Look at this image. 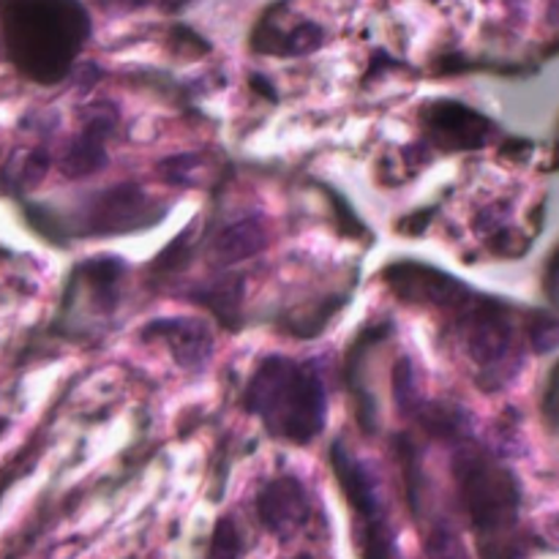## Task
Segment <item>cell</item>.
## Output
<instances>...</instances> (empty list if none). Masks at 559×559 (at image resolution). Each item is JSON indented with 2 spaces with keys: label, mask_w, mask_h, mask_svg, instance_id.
<instances>
[{
  "label": "cell",
  "mask_w": 559,
  "mask_h": 559,
  "mask_svg": "<svg viewBox=\"0 0 559 559\" xmlns=\"http://www.w3.org/2000/svg\"><path fill=\"white\" fill-rule=\"evenodd\" d=\"M93 33L82 0H0V38L11 66L36 85H58Z\"/></svg>",
  "instance_id": "cell-1"
},
{
  "label": "cell",
  "mask_w": 559,
  "mask_h": 559,
  "mask_svg": "<svg viewBox=\"0 0 559 559\" xmlns=\"http://www.w3.org/2000/svg\"><path fill=\"white\" fill-rule=\"evenodd\" d=\"M459 500L484 559H522V489L511 469L473 440L459 442L453 459Z\"/></svg>",
  "instance_id": "cell-2"
},
{
  "label": "cell",
  "mask_w": 559,
  "mask_h": 559,
  "mask_svg": "<svg viewBox=\"0 0 559 559\" xmlns=\"http://www.w3.org/2000/svg\"><path fill=\"white\" fill-rule=\"evenodd\" d=\"M246 409L267 431L293 445H309L328 420V393L314 364L289 358H265L246 388Z\"/></svg>",
  "instance_id": "cell-3"
},
{
  "label": "cell",
  "mask_w": 559,
  "mask_h": 559,
  "mask_svg": "<svg viewBox=\"0 0 559 559\" xmlns=\"http://www.w3.org/2000/svg\"><path fill=\"white\" fill-rule=\"evenodd\" d=\"M453 320L469 364L478 369L480 385L495 391L516 374L522 366V342L511 304L473 293L453 311Z\"/></svg>",
  "instance_id": "cell-4"
},
{
  "label": "cell",
  "mask_w": 559,
  "mask_h": 559,
  "mask_svg": "<svg viewBox=\"0 0 559 559\" xmlns=\"http://www.w3.org/2000/svg\"><path fill=\"white\" fill-rule=\"evenodd\" d=\"M333 473H336L338 486L347 495L358 524L364 527V559H402L399 551L396 533L385 513V500H382L380 484L369 464L355 459L342 440L333 442L331 448Z\"/></svg>",
  "instance_id": "cell-5"
},
{
  "label": "cell",
  "mask_w": 559,
  "mask_h": 559,
  "mask_svg": "<svg viewBox=\"0 0 559 559\" xmlns=\"http://www.w3.org/2000/svg\"><path fill=\"white\" fill-rule=\"evenodd\" d=\"M420 126H424L429 145L445 153L478 151V147L489 145L497 129L495 120L456 98H435V102L424 104Z\"/></svg>",
  "instance_id": "cell-6"
},
{
  "label": "cell",
  "mask_w": 559,
  "mask_h": 559,
  "mask_svg": "<svg viewBox=\"0 0 559 559\" xmlns=\"http://www.w3.org/2000/svg\"><path fill=\"white\" fill-rule=\"evenodd\" d=\"M164 205L153 202L140 186L120 183L98 191L85 207V235H126L162 222Z\"/></svg>",
  "instance_id": "cell-7"
},
{
  "label": "cell",
  "mask_w": 559,
  "mask_h": 559,
  "mask_svg": "<svg viewBox=\"0 0 559 559\" xmlns=\"http://www.w3.org/2000/svg\"><path fill=\"white\" fill-rule=\"evenodd\" d=\"M382 278L404 304L431 306V309L451 311V314L475 293L467 284L459 282L456 276H448L440 267L415 260L393 262L382 271Z\"/></svg>",
  "instance_id": "cell-8"
},
{
  "label": "cell",
  "mask_w": 559,
  "mask_h": 559,
  "mask_svg": "<svg viewBox=\"0 0 559 559\" xmlns=\"http://www.w3.org/2000/svg\"><path fill=\"white\" fill-rule=\"evenodd\" d=\"M293 9L289 0H276L262 11L257 25L251 27V49L257 55H276V58H298V55H309L325 44V27L314 20L298 16L289 20Z\"/></svg>",
  "instance_id": "cell-9"
},
{
  "label": "cell",
  "mask_w": 559,
  "mask_h": 559,
  "mask_svg": "<svg viewBox=\"0 0 559 559\" xmlns=\"http://www.w3.org/2000/svg\"><path fill=\"white\" fill-rule=\"evenodd\" d=\"M257 519L278 540L284 544L293 540L300 530H306L311 519V497L304 480H298L295 475H282L262 486V491L257 495Z\"/></svg>",
  "instance_id": "cell-10"
},
{
  "label": "cell",
  "mask_w": 559,
  "mask_h": 559,
  "mask_svg": "<svg viewBox=\"0 0 559 559\" xmlns=\"http://www.w3.org/2000/svg\"><path fill=\"white\" fill-rule=\"evenodd\" d=\"M115 123H118V112L109 104H96L85 115V126L69 142L60 158L66 178H87L107 164V140L112 136Z\"/></svg>",
  "instance_id": "cell-11"
},
{
  "label": "cell",
  "mask_w": 559,
  "mask_h": 559,
  "mask_svg": "<svg viewBox=\"0 0 559 559\" xmlns=\"http://www.w3.org/2000/svg\"><path fill=\"white\" fill-rule=\"evenodd\" d=\"M145 342L167 344L169 355L178 360L183 369H200L213 353V336L205 322L189 320V317H169L156 320L140 333Z\"/></svg>",
  "instance_id": "cell-12"
},
{
  "label": "cell",
  "mask_w": 559,
  "mask_h": 559,
  "mask_svg": "<svg viewBox=\"0 0 559 559\" xmlns=\"http://www.w3.org/2000/svg\"><path fill=\"white\" fill-rule=\"evenodd\" d=\"M267 243V229L260 216H243L238 222H229L227 227L213 235V243L207 249L213 265H235L249 257L260 254Z\"/></svg>",
  "instance_id": "cell-13"
},
{
  "label": "cell",
  "mask_w": 559,
  "mask_h": 559,
  "mask_svg": "<svg viewBox=\"0 0 559 559\" xmlns=\"http://www.w3.org/2000/svg\"><path fill=\"white\" fill-rule=\"evenodd\" d=\"M126 265L118 257H93L82 262L74 271V287H82V293L91 300V309L98 314H107L118 306L120 282H123Z\"/></svg>",
  "instance_id": "cell-14"
},
{
  "label": "cell",
  "mask_w": 559,
  "mask_h": 559,
  "mask_svg": "<svg viewBox=\"0 0 559 559\" xmlns=\"http://www.w3.org/2000/svg\"><path fill=\"white\" fill-rule=\"evenodd\" d=\"M202 306L216 314V320H222L224 325L233 328L238 322L240 300H243V282L240 278H222V282L211 284V287L200 289L194 295Z\"/></svg>",
  "instance_id": "cell-15"
},
{
  "label": "cell",
  "mask_w": 559,
  "mask_h": 559,
  "mask_svg": "<svg viewBox=\"0 0 559 559\" xmlns=\"http://www.w3.org/2000/svg\"><path fill=\"white\" fill-rule=\"evenodd\" d=\"M246 551L243 533H240L235 516H222L218 519L216 530H213L211 549H207L205 559H240Z\"/></svg>",
  "instance_id": "cell-16"
},
{
  "label": "cell",
  "mask_w": 559,
  "mask_h": 559,
  "mask_svg": "<svg viewBox=\"0 0 559 559\" xmlns=\"http://www.w3.org/2000/svg\"><path fill=\"white\" fill-rule=\"evenodd\" d=\"M393 396H396L399 409L404 415H415L420 409V404H424L418 391V377H415L413 364L407 358L399 360L396 371H393Z\"/></svg>",
  "instance_id": "cell-17"
},
{
  "label": "cell",
  "mask_w": 559,
  "mask_h": 559,
  "mask_svg": "<svg viewBox=\"0 0 559 559\" xmlns=\"http://www.w3.org/2000/svg\"><path fill=\"white\" fill-rule=\"evenodd\" d=\"M527 333H530V342L538 353H551L557 344V322L555 317L544 314V311H530V320H527Z\"/></svg>",
  "instance_id": "cell-18"
},
{
  "label": "cell",
  "mask_w": 559,
  "mask_h": 559,
  "mask_svg": "<svg viewBox=\"0 0 559 559\" xmlns=\"http://www.w3.org/2000/svg\"><path fill=\"white\" fill-rule=\"evenodd\" d=\"M189 257H191V229H186V233L180 235V238L175 240V243L169 246L162 257H158V262L153 265V271L175 273V271H180V267L189 265Z\"/></svg>",
  "instance_id": "cell-19"
},
{
  "label": "cell",
  "mask_w": 559,
  "mask_h": 559,
  "mask_svg": "<svg viewBox=\"0 0 559 559\" xmlns=\"http://www.w3.org/2000/svg\"><path fill=\"white\" fill-rule=\"evenodd\" d=\"M104 9H118V11H136L145 9V5L156 3V0H98Z\"/></svg>",
  "instance_id": "cell-20"
},
{
  "label": "cell",
  "mask_w": 559,
  "mask_h": 559,
  "mask_svg": "<svg viewBox=\"0 0 559 559\" xmlns=\"http://www.w3.org/2000/svg\"><path fill=\"white\" fill-rule=\"evenodd\" d=\"M189 3L191 0H156V5L164 14H178V11H183Z\"/></svg>",
  "instance_id": "cell-21"
}]
</instances>
